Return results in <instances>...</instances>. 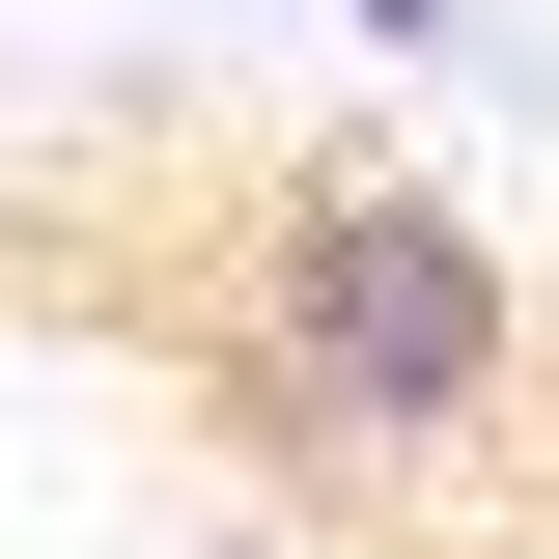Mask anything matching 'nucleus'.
<instances>
[{
  "label": "nucleus",
  "mask_w": 559,
  "mask_h": 559,
  "mask_svg": "<svg viewBox=\"0 0 559 559\" xmlns=\"http://www.w3.org/2000/svg\"><path fill=\"white\" fill-rule=\"evenodd\" d=\"M559 392L532 336V252H503L448 168H252L224 224V419H252L308 503H419V476H503Z\"/></svg>",
  "instance_id": "f257e3e1"
},
{
  "label": "nucleus",
  "mask_w": 559,
  "mask_h": 559,
  "mask_svg": "<svg viewBox=\"0 0 559 559\" xmlns=\"http://www.w3.org/2000/svg\"><path fill=\"white\" fill-rule=\"evenodd\" d=\"M336 28H392V57H448V28H476V0H336Z\"/></svg>",
  "instance_id": "f03ea898"
}]
</instances>
